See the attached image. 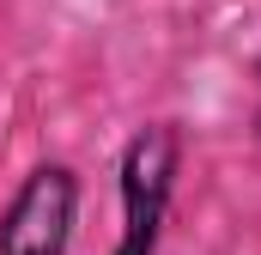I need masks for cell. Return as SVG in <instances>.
Instances as JSON below:
<instances>
[{
  "instance_id": "6da1fadb",
  "label": "cell",
  "mask_w": 261,
  "mask_h": 255,
  "mask_svg": "<svg viewBox=\"0 0 261 255\" xmlns=\"http://www.w3.org/2000/svg\"><path fill=\"white\" fill-rule=\"evenodd\" d=\"M182 122H140L116 158V200H122V237L110 255H158L170 200L182 176Z\"/></svg>"
},
{
  "instance_id": "7a4b0ae2",
  "label": "cell",
  "mask_w": 261,
  "mask_h": 255,
  "mask_svg": "<svg viewBox=\"0 0 261 255\" xmlns=\"http://www.w3.org/2000/svg\"><path fill=\"white\" fill-rule=\"evenodd\" d=\"M85 183L67 158H43L18 176L0 207V255H67L79 231Z\"/></svg>"
},
{
  "instance_id": "3957f363",
  "label": "cell",
  "mask_w": 261,
  "mask_h": 255,
  "mask_svg": "<svg viewBox=\"0 0 261 255\" xmlns=\"http://www.w3.org/2000/svg\"><path fill=\"white\" fill-rule=\"evenodd\" d=\"M255 85H261V55H255ZM255 134H261V110H255Z\"/></svg>"
}]
</instances>
